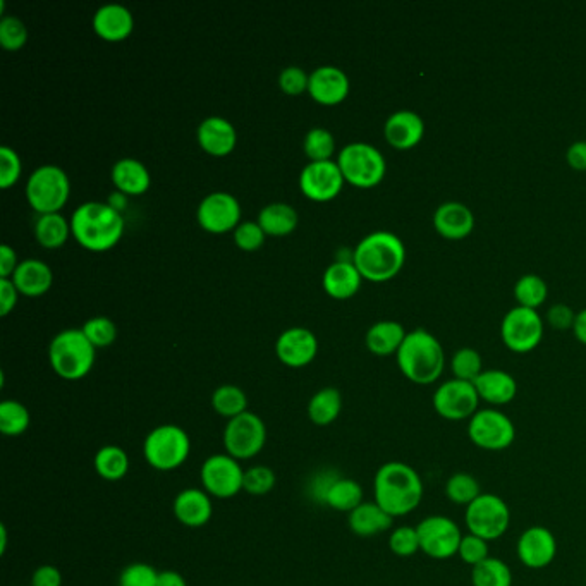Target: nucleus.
I'll list each match as a JSON object with an SVG mask.
<instances>
[{
  "instance_id": "f257e3e1",
  "label": "nucleus",
  "mask_w": 586,
  "mask_h": 586,
  "mask_svg": "<svg viewBox=\"0 0 586 586\" xmlns=\"http://www.w3.org/2000/svg\"><path fill=\"white\" fill-rule=\"evenodd\" d=\"M423 494L425 487L420 473L403 461L382 464L373 478V501L392 518L416 511L422 504Z\"/></svg>"
},
{
  "instance_id": "f03ea898",
  "label": "nucleus",
  "mask_w": 586,
  "mask_h": 586,
  "mask_svg": "<svg viewBox=\"0 0 586 586\" xmlns=\"http://www.w3.org/2000/svg\"><path fill=\"white\" fill-rule=\"evenodd\" d=\"M71 232L86 250L107 251L123 238V215L110 203H81L71 217Z\"/></svg>"
},
{
  "instance_id": "7ed1b4c3",
  "label": "nucleus",
  "mask_w": 586,
  "mask_h": 586,
  "mask_svg": "<svg viewBox=\"0 0 586 586\" xmlns=\"http://www.w3.org/2000/svg\"><path fill=\"white\" fill-rule=\"evenodd\" d=\"M404 262L406 248L394 232H370L353 251V263L367 281H391L401 272Z\"/></svg>"
},
{
  "instance_id": "20e7f679",
  "label": "nucleus",
  "mask_w": 586,
  "mask_h": 586,
  "mask_svg": "<svg viewBox=\"0 0 586 586\" xmlns=\"http://www.w3.org/2000/svg\"><path fill=\"white\" fill-rule=\"evenodd\" d=\"M396 356L401 373L416 385L435 384L446 368L442 344L425 329L408 332Z\"/></svg>"
},
{
  "instance_id": "39448f33",
  "label": "nucleus",
  "mask_w": 586,
  "mask_h": 586,
  "mask_svg": "<svg viewBox=\"0 0 586 586\" xmlns=\"http://www.w3.org/2000/svg\"><path fill=\"white\" fill-rule=\"evenodd\" d=\"M95 346L81 329H64L49 346L50 367L61 379L80 380L92 372Z\"/></svg>"
},
{
  "instance_id": "423d86ee",
  "label": "nucleus",
  "mask_w": 586,
  "mask_h": 586,
  "mask_svg": "<svg viewBox=\"0 0 586 586\" xmlns=\"http://www.w3.org/2000/svg\"><path fill=\"white\" fill-rule=\"evenodd\" d=\"M191 454L190 435L178 425H160L148 432L143 442V456L153 470L172 471L183 466Z\"/></svg>"
},
{
  "instance_id": "0eeeda50",
  "label": "nucleus",
  "mask_w": 586,
  "mask_h": 586,
  "mask_svg": "<svg viewBox=\"0 0 586 586\" xmlns=\"http://www.w3.org/2000/svg\"><path fill=\"white\" fill-rule=\"evenodd\" d=\"M69 193V176L59 165H40L26 183V198L40 215L57 214L68 203Z\"/></svg>"
},
{
  "instance_id": "6e6552de",
  "label": "nucleus",
  "mask_w": 586,
  "mask_h": 586,
  "mask_svg": "<svg viewBox=\"0 0 586 586\" xmlns=\"http://www.w3.org/2000/svg\"><path fill=\"white\" fill-rule=\"evenodd\" d=\"M344 181L358 188H373L384 179L387 164L384 155L370 143L356 141L342 148L337 157Z\"/></svg>"
},
{
  "instance_id": "1a4fd4ad",
  "label": "nucleus",
  "mask_w": 586,
  "mask_h": 586,
  "mask_svg": "<svg viewBox=\"0 0 586 586\" xmlns=\"http://www.w3.org/2000/svg\"><path fill=\"white\" fill-rule=\"evenodd\" d=\"M464 525L468 533L494 542L506 535L511 526V509L497 494H482L464 511Z\"/></svg>"
},
{
  "instance_id": "9d476101",
  "label": "nucleus",
  "mask_w": 586,
  "mask_h": 586,
  "mask_svg": "<svg viewBox=\"0 0 586 586\" xmlns=\"http://www.w3.org/2000/svg\"><path fill=\"white\" fill-rule=\"evenodd\" d=\"M466 432L473 446L487 452L506 451L516 440L513 420L497 408L478 409Z\"/></svg>"
},
{
  "instance_id": "9b49d317",
  "label": "nucleus",
  "mask_w": 586,
  "mask_h": 586,
  "mask_svg": "<svg viewBox=\"0 0 586 586\" xmlns=\"http://www.w3.org/2000/svg\"><path fill=\"white\" fill-rule=\"evenodd\" d=\"M416 530L420 537V552L425 556L434 561H447L458 556L464 535L454 519L444 514H430L416 525Z\"/></svg>"
},
{
  "instance_id": "f8f14e48",
  "label": "nucleus",
  "mask_w": 586,
  "mask_h": 586,
  "mask_svg": "<svg viewBox=\"0 0 586 586\" xmlns=\"http://www.w3.org/2000/svg\"><path fill=\"white\" fill-rule=\"evenodd\" d=\"M222 440L229 456L246 461L262 452L267 442V427L257 413L246 411L227 422Z\"/></svg>"
},
{
  "instance_id": "ddd939ff",
  "label": "nucleus",
  "mask_w": 586,
  "mask_h": 586,
  "mask_svg": "<svg viewBox=\"0 0 586 586\" xmlns=\"http://www.w3.org/2000/svg\"><path fill=\"white\" fill-rule=\"evenodd\" d=\"M432 404L435 413L447 422H470L480 409V396L473 382L451 379L435 389Z\"/></svg>"
},
{
  "instance_id": "4468645a",
  "label": "nucleus",
  "mask_w": 586,
  "mask_h": 586,
  "mask_svg": "<svg viewBox=\"0 0 586 586\" xmlns=\"http://www.w3.org/2000/svg\"><path fill=\"white\" fill-rule=\"evenodd\" d=\"M501 337L507 349L513 353L525 355L537 348L544 339V322L537 310L514 306L513 310L502 318Z\"/></svg>"
},
{
  "instance_id": "2eb2a0df",
  "label": "nucleus",
  "mask_w": 586,
  "mask_h": 586,
  "mask_svg": "<svg viewBox=\"0 0 586 586\" xmlns=\"http://www.w3.org/2000/svg\"><path fill=\"white\" fill-rule=\"evenodd\" d=\"M202 487L210 497L231 499L238 495L245 485V470L238 459L229 454H214L205 459L200 470Z\"/></svg>"
},
{
  "instance_id": "dca6fc26",
  "label": "nucleus",
  "mask_w": 586,
  "mask_h": 586,
  "mask_svg": "<svg viewBox=\"0 0 586 586\" xmlns=\"http://www.w3.org/2000/svg\"><path fill=\"white\" fill-rule=\"evenodd\" d=\"M344 176L334 160L310 162L303 167L300 176V188L303 195L315 202H329L342 190Z\"/></svg>"
},
{
  "instance_id": "f3484780",
  "label": "nucleus",
  "mask_w": 586,
  "mask_h": 586,
  "mask_svg": "<svg viewBox=\"0 0 586 586\" xmlns=\"http://www.w3.org/2000/svg\"><path fill=\"white\" fill-rule=\"evenodd\" d=\"M198 222L208 232L222 234L239 226L241 207L239 202L226 191H214L203 198L198 205Z\"/></svg>"
},
{
  "instance_id": "a211bd4d",
  "label": "nucleus",
  "mask_w": 586,
  "mask_h": 586,
  "mask_svg": "<svg viewBox=\"0 0 586 586\" xmlns=\"http://www.w3.org/2000/svg\"><path fill=\"white\" fill-rule=\"evenodd\" d=\"M516 554L525 568H547L557 556L556 535L545 526H530L519 535Z\"/></svg>"
},
{
  "instance_id": "6ab92c4d",
  "label": "nucleus",
  "mask_w": 586,
  "mask_h": 586,
  "mask_svg": "<svg viewBox=\"0 0 586 586\" xmlns=\"http://www.w3.org/2000/svg\"><path fill=\"white\" fill-rule=\"evenodd\" d=\"M275 353L287 367H306L317 356V336L305 327H291L284 330L275 342Z\"/></svg>"
},
{
  "instance_id": "aec40b11",
  "label": "nucleus",
  "mask_w": 586,
  "mask_h": 586,
  "mask_svg": "<svg viewBox=\"0 0 586 586\" xmlns=\"http://www.w3.org/2000/svg\"><path fill=\"white\" fill-rule=\"evenodd\" d=\"M384 135L392 147L397 150H409L423 140L425 123L415 110H397L385 121Z\"/></svg>"
},
{
  "instance_id": "412c9836",
  "label": "nucleus",
  "mask_w": 586,
  "mask_h": 586,
  "mask_svg": "<svg viewBox=\"0 0 586 586\" xmlns=\"http://www.w3.org/2000/svg\"><path fill=\"white\" fill-rule=\"evenodd\" d=\"M308 92L318 104H341L349 93L348 74L336 66H320L310 74Z\"/></svg>"
},
{
  "instance_id": "4be33fe9",
  "label": "nucleus",
  "mask_w": 586,
  "mask_h": 586,
  "mask_svg": "<svg viewBox=\"0 0 586 586\" xmlns=\"http://www.w3.org/2000/svg\"><path fill=\"white\" fill-rule=\"evenodd\" d=\"M172 511L181 525L188 528H200L207 525L212 518L214 504L205 490L184 489L176 495Z\"/></svg>"
},
{
  "instance_id": "5701e85b",
  "label": "nucleus",
  "mask_w": 586,
  "mask_h": 586,
  "mask_svg": "<svg viewBox=\"0 0 586 586\" xmlns=\"http://www.w3.org/2000/svg\"><path fill=\"white\" fill-rule=\"evenodd\" d=\"M434 227L442 238L459 241L468 238L475 229V215L464 203H442L435 210Z\"/></svg>"
},
{
  "instance_id": "b1692460",
  "label": "nucleus",
  "mask_w": 586,
  "mask_h": 586,
  "mask_svg": "<svg viewBox=\"0 0 586 586\" xmlns=\"http://www.w3.org/2000/svg\"><path fill=\"white\" fill-rule=\"evenodd\" d=\"M135 26V18L123 4H105L93 14V30L98 37L109 42H121L128 38Z\"/></svg>"
},
{
  "instance_id": "393cba45",
  "label": "nucleus",
  "mask_w": 586,
  "mask_h": 586,
  "mask_svg": "<svg viewBox=\"0 0 586 586\" xmlns=\"http://www.w3.org/2000/svg\"><path fill=\"white\" fill-rule=\"evenodd\" d=\"M198 141L205 152L214 157H226L236 147L238 133L227 119L219 116L207 117L198 126Z\"/></svg>"
},
{
  "instance_id": "a878e982",
  "label": "nucleus",
  "mask_w": 586,
  "mask_h": 586,
  "mask_svg": "<svg viewBox=\"0 0 586 586\" xmlns=\"http://www.w3.org/2000/svg\"><path fill=\"white\" fill-rule=\"evenodd\" d=\"M473 384L480 401H485L490 406H506L513 403L518 394V382L511 373L504 370H483Z\"/></svg>"
},
{
  "instance_id": "bb28decb",
  "label": "nucleus",
  "mask_w": 586,
  "mask_h": 586,
  "mask_svg": "<svg viewBox=\"0 0 586 586\" xmlns=\"http://www.w3.org/2000/svg\"><path fill=\"white\" fill-rule=\"evenodd\" d=\"M348 525L349 530L358 537H377L391 530L394 518L377 502L365 501L348 514Z\"/></svg>"
},
{
  "instance_id": "cd10ccee",
  "label": "nucleus",
  "mask_w": 586,
  "mask_h": 586,
  "mask_svg": "<svg viewBox=\"0 0 586 586\" xmlns=\"http://www.w3.org/2000/svg\"><path fill=\"white\" fill-rule=\"evenodd\" d=\"M361 277L360 270L356 269L353 260H339L327 267L324 274L325 293L330 294L337 300H346L358 293L360 289Z\"/></svg>"
},
{
  "instance_id": "c85d7f7f",
  "label": "nucleus",
  "mask_w": 586,
  "mask_h": 586,
  "mask_svg": "<svg viewBox=\"0 0 586 586\" xmlns=\"http://www.w3.org/2000/svg\"><path fill=\"white\" fill-rule=\"evenodd\" d=\"M13 282L18 291L25 296H40L49 291L54 274L47 263L37 258H28L19 262L18 269L14 270Z\"/></svg>"
},
{
  "instance_id": "c756f323",
  "label": "nucleus",
  "mask_w": 586,
  "mask_h": 586,
  "mask_svg": "<svg viewBox=\"0 0 586 586\" xmlns=\"http://www.w3.org/2000/svg\"><path fill=\"white\" fill-rule=\"evenodd\" d=\"M112 181L116 184L119 191H123L124 195H143L145 191L150 188L152 178L148 172L147 165L136 159H121L117 160L114 167H112Z\"/></svg>"
},
{
  "instance_id": "7c9ffc66",
  "label": "nucleus",
  "mask_w": 586,
  "mask_h": 586,
  "mask_svg": "<svg viewBox=\"0 0 586 586\" xmlns=\"http://www.w3.org/2000/svg\"><path fill=\"white\" fill-rule=\"evenodd\" d=\"M363 487L353 478L334 477L330 480L320 502L339 513H351L363 504Z\"/></svg>"
},
{
  "instance_id": "2f4dec72",
  "label": "nucleus",
  "mask_w": 586,
  "mask_h": 586,
  "mask_svg": "<svg viewBox=\"0 0 586 586\" xmlns=\"http://www.w3.org/2000/svg\"><path fill=\"white\" fill-rule=\"evenodd\" d=\"M406 330L403 325L394 320H384V322H377L368 329L367 336H365V344L367 348L372 351L373 355L389 356L397 355V351L401 348L404 339H406Z\"/></svg>"
},
{
  "instance_id": "473e14b6",
  "label": "nucleus",
  "mask_w": 586,
  "mask_h": 586,
  "mask_svg": "<svg viewBox=\"0 0 586 586\" xmlns=\"http://www.w3.org/2000/svg\"><path fill=\"white\" fill-rule=\"evenodd\" d=\"M258 224L267 236H287L298 226V212L289 203H270L258 214Z\"/></svg>"
},
{
  "instance_id": "72a5a7b5",
  "label": "nucleus",
  "mask_w": 586,
  "mask_h": 586,
  "mask_svg": "<svg viewBox=\"0 0 586 586\" xmlns=\"http://www.w3.org/2000/svg\"><path fill=\"white\" fill-rule=\"evenodd\" d=\"M342 411L341 392L336 387H325L315 394L308 403V416L313 425L327 427L336 422Z\"/></svg>"
},
{
  "instance_id": "f704fd0d",
  "label": "nucleus",
  "mask_w": 586,
  "mask_h": 586,
  "mask_svg": "<svg viewBox=\"0 0 586 586\" xmlns=\"http://www.w3.org/2000/svg\"><path fill=\"white\" fill-rule=\"evenodd\" d=\"M98 477L107 482H119L123 480L129 471L128 452L119 446H104L98 449L93 459Z\"/></svg>"
},
{
  "instance_id": "c9c22d12",
  "label": "nucleus",
  "mask_w": 586,
  "mask_h": 586,
  "mask_svg": "<svg viewBox=\"0 0 586 586\" xmlns=\"http://www.w3.org/2000/svg\"><path fill=\"white\" fill-rule=\"evenodd\" d=\"M69 232H71V222H68V219L59 212L40 215V219L35 224V236L38 243L49 250H55L64 245L68 241Z\"/></svg>"
},
{
  "instance_id": "e433bc0d",
  "label": "nucleus",
  "mask_w": 586,
  "mask_h": 586,
  "mask_svg": "<svg viewBox=\"0 0 586 586\" xmlns=\"http://www.w3.org/2000/svg\"><path fill=\"white\" fill-rule=\"evenodd\" d=\"M444 492H446V497L452 504L463 507L470 506L471 502L483 494L480 482L466 471L452 473L451 477L447 478Z\"/></svg>"
},
{
  "instance_id": "4c0bfd02",
  "label": "nucleus",
  "mask_w": 586,
  "mask_h": 586,
  "mask_svg": "<svg viewBox=\"0 0 586 586\" xmlns=\"http://www.w3.org/2000/svg\"><path fill=\"white\" fill-rule=\"evenodd\" d=\"M473 586H513V571L507 562L490 556L487 561L471 568Z\"/></svg>"
},
{
  "instance_id": "58836bf2",
  "label": "nucleus",
  "mask_w": 586,
  "mask_h": 586,
  "mask_svg": "<svg viewBox=\"0 0 586 586\" xmlns=\"http://www.w3.org/2000/svg\"><path fill=\"white\" fill-rule=\"evenodd\" d=\"M212 406L217 415L232 420L248 411V396L243 389H239L238 385H220L212 396Z\"/></svg>"
},
{
  "instance_id": "ea45409f",
  "label": "nucleus",
  "mask_w": 586,
  "mask_h": 586,
  "mask_svg": "<svg viewBox=\"0 0 586 586\" xmlns=\"http://www.w3.org/2000/svg\"><path fill=\"white\" fill-rule=\"evenodd\" d=\"M30 411L25 404L6 399L0 403V432L6 437H19L30 428Z\"/></svg>"
},
{
  "instance_id": "a19ab883",
  "label": "nucleus",
  "mask_w": 586,
  "mask_h": 586,
  "mask_svg": "<svg viewBox=\"0 0 586 586\" xmlns=\"http://www.w3.org/2000/svg\"><path fill=\"white\" fill-rule=\"evenodd\" d=\"M547 282L537 274H526L519 277L516 286H514V298L518 301L519 306L537 310L547 300Z\"/></svg>"
},
{
  "instance_id": "79ce46f5",
  "label": "nucleus",
  "mask_w": 586,
  "mask_h": 586,
  "mask_svg": "<svg viewBox=\"0 0 586 586\" xmlns=\"http://www.w3.org/2000/svg\"><path fill=\"white\" fill-rule=\"evenodd\" d=\"M451 370L454 379L475 382L483 372L482 356H480L477 349H458L452 356Z\"/></svg>"
},
{
  "instance_id": "37998d69",
  "label": "nucleus",
  "mask_w": 586,
  "mask_h": 586,
  "mask_svg": "<svg viewBox=\"0 0 586 586\" xmlns=\"http://www.w3.org/2000/svg\"><path fill=\"white\" fill-rule=\"evenodd\" d=\"M306 157L312 162H322V160H332V153L336 150V141L329 129L313 128L308 131L303 141Z\"/></svg>"
},
{
  "instance_id": "c03bdc74",
  "label": "nucleus",
  "mask_w": 586,
  "mask_h": 586,
  "mask_svg": "<svg viewBox=\"0 0 586 586\" xmlns=\"http://www.w3.org/2000/svg\"><path fill=\"white\" fill-rule=\"evenodd\" d=\"M389 549L397 557H413L420 552V537L416 526H397L389 535Z\"/></svg>"
},
{
  "instance_id": "a18cd8bd",
  "label": "nucleus",
  "mask_w": 586,
  "mask_h": 586,
  "mask_svg": "<svg viewBox=\"0 0 586 586\" xmlns=\"http://www.w3.org/2000/svg\"><path fill=\"white\" fill-rule=\"evenodd\" d=\"M81 330H83L86 339L92 342L97 349L107 348L112 342L116 341V324L107 317L90 318V320H86Z\"/></svg>"
},
{
  "instance_id": "49530a36",
  "label": "nucleus",
  "mask_w": 586,
  "mask_h": 586,
  "mask_svg": "<svg viewBox=\"0 0 586 586\" xmlns=\"http://www.w3.org/2000/svg\"><path fill=\"white\" fill-rule=\"evenodd\" d=\"M28 42V28L16 16L0 19V45L7 50H19Z\"/></svg>"
},
{
  "instance_id": "de8ad7c7",
  "label": "nucleus",
  "mask_w": 586,
  "mask_h": 586,
  "mask_svg": "<svg viewBox=\"0 0 586 586\" xmlns=\"http://www.w3.org/2000/svg\"><path fill=\"white\" fill-rule=\"evenodd\" d=\"M275 482H277V478H275L274 470L269 466L257 464V466H251L245 470L243 490L251 495H265L272 492Z\"/></svg>"
},
{
  "instance_id": "09e8293b",
  "label": "nucleus",
  "mask_w": 586,
  "mask_h": 586,
  "mask_svg": "<svg viewBox=\"0 0 586 586\" xmlns=\"http://www.w3.org/2000/svg\"><path fill=\"white\" fill-rule=\"evenodd\" d=\"M490 542L477 537V535H464L459 545L458 557L464 564H468L471 568H475L483 561H487L490 557Z\"/></svg>"
},
{
  "instance_id": "8fccbe9b",
  "label": "nucleus",
  "mask_w": 586,
  "mask_h": 586,
  "mask_svg": "<svg viewBox=\"0 0 586 586\" xmlns=\"http://www.w3.org/2000/svg\"><path fill=\"white\" fill-rule=\"evenodd\" d=\"M159 571L147 562H133L123 569L119 586H157Z\"/></svg>"
},
{
  "instance_id": "3c124183",
  "label": "nucleus",
  "mask_w": 586,
  "mask_h": 586,
  "mask_svg": "<svg viewBox=\"0 0 586 586\" xmlns=\"http://www.w3.org/2000/svg\"><path fill=\"white\" fill-rule=\"evenodd\" d=\"M265 231L258 222H241L236 229H234V241L236 245L243 251H255L263 245L265 241Z\"/></svg>"
},
{
  "instance_id": "603ef678",
  "label": "nucleus",
  "mask_w": 586,
  "mask_h": 586,
  "mask_svg": "<svg viewBox=\"0 0 586 586\" xmlns=\"http://www.w3.org/2000/svg\"><path fill=\"white\" fill-rule=\"evenodd\" d=\"M21 169L23 165L18 152L11 147H0V186L9 188L18 183Z\"/></svg>"
},
{
  "instance_id": "864d4df0",
  "label": "nucleus",
  "mask_w": 586,
  "mask_h": 586,
  "mask_svg": "<svg viewBox=\"0 0 586 586\" xmlns=\"http://www.w3.org/2000/svg\"><path fill=\"white\" fill-rule=\"evenodd\" d=\"M308 81H310V76L298 66H289V68L282 69L281 76H279V85H281L282 92L287 93V95H293V97L308 90Z\"/></svg>"
},
{
  "instance_id": "5fc2aeb1",
  "label": "nucleus",
  "mask_w": 586,
  "mask_h": 586,
  "mask_svg": "<svg viewBox=\"0 0 586 586\" xmlns=\"http://www.w3.org/2000/svg\"><path fill=\"white\" fill-rule=\"evenodd\" d=\"M574 318L576 315L568 305H554L547 312L549 324L557 330L573 329Z\"/></svg>"
},
{
  "instance_id": "6e6d98bb",
  "label": "nucleus",
  "mask_w": 586,
  "mask_h": 586,
  "mask_svg": "<svg viewBox=\"0 0 586 586\" xmlns=\"http://www.w3.org/2000/svg\"><path fill=\"white\" fill-rule=\"evenodd\" d=\"M18 287L13 279H0V315L6 317L18 303Z\"/></svg>"
},
{
  "instance_id": "4d7b16f0",
  "label": "nucleus",
  "mask_w": 586,
  "mask_h": 586,
  "mask_svg": "<svg viewBox=\"0 0 586 586\" xmlns=\"http://www.w3.org/2000/svg\"><path fill=\"white\" fill-rule=\"evenodd\" d=\"M31 586H62L61 571L50 564H43L31 576Z\"/></svg>"
},
{
  "instance_id": "13d9d810",
  "label": "nucleus",
  "mask_w": 586,
  "mask_h": 586,
  "mask_svg": "<svg viewBox=\"0 0 586 586\" xmlns=\"http://www.w3.org/2000/svg\"><path fill=\"white\" fill-rule=\"evenodd\" d=\"M18 255L9 245L0 246V279H9L18 269Z\"/></svg>"
},
{
  "instance_id": "bf43d9fd",
  "label": "nucleus",
  "mask_w": 586,
  "mask_h": 586,
  "mask_svg": "<svg viewBox=\"0 0 586 586\" xmlns=\"http://www.w3.org/2000/svg\"><path fill=\"white\" fill-rule=\"evenodd\" d=\"M566 160L576 171H586V141H574L566 152Z\"/></svg>"
},
{
  "instance_id": "052dcab7",
  "label": "nucleus",
  "mask_w": 586,
  "mask_h": 586,
  "mask_svg": "<svg viewBox=\"0 0 586 586\" xmlns=\"http://www.w3.org/2000/svg\"><path fill=\"white\" fill-rule=\"evenodd\" d=\"M157 586H188L183 576L178 571H172V569H165V571H159V580H157Z\"/></svg>"
},
{
  "instance_id": "680f3d73",
  "label": "nucleus",
  "mask_w": 586,
  "mask_h": 586,
  "mask_svg": "<svg viewBox=\"0 0 586 586\" xmlns=\"http://www.w3.org/2000/svg\"><path fill=\"white\" fill-rule=\"evenodd\" d=\"M573 332L576 339L586 346V308L574 318Z\"/></svg>"
},
{
  "instance_id": "e2e57ef3",
  "label": "nucleus",
  "mask_w": 586,
  "mask_h": 586,
  "mask_svg": "<svg viewBox=\"0 0 586 586\" xmlns=\"http://www.w3.org/2000/svg\"><path fill=\"white\" fill-rule=\"evenodd\" d=\"M0 535H2V544H0V552H2V554H4V552H6V545H7L6 526H0Z\"/></svg>"
}]
</instances>
